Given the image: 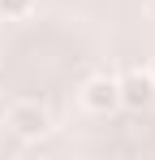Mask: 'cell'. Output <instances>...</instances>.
Here are the masks:
<instances>
[{"label": "cell", "instance_id": "1", "mask_svg": "<svg viewBox=\"0 0 155 160\" xmlns=\"http://www.w3.org/2000/svg\"><path fill=\"white\" fill-rule=\"evenodd\" d=\"M4 126L26 138V143H39V138H48L52 134V112L39 100H13V104L4 108Z\"/></svg>", "mask_w": 155, "mask_h": 160}, {"label": "cell", "instance_id": "2", "mask_svg": "<svg viewBox=\"0 0 155 160\" xmlns=\"http://www.w3.org/2000/svg\"><path fill=\"white\" fill-rule=\"evenodd\" d=\"M78 100L86 112H95V117H108V112H116L121 108V91H116V78L112 74H95V78L82 82V91H78Z\"/></svg>", "mask_w": 155, "mask_h": 160}, {"label": "cell", "instance_id": "3", "mask_svg": "<svg viewBox=\"0 0 155 160\" xmlns=\"http://www.w3.org/2000/svg\"><path fill=\"white\" fill-rule=\"evenodd\" d=\"M116 91H121V108H129V112H142V108L155 104V82H151L147 69L121 74V78H116Z\"/></svg>", "mask_w": 155, "mask_h": 160}, {"label": "cell", "instance_id": "4", "mask_svg": "<svg viewBox=\"0 0 155 160\" xmlns=\"http://www.w3.org/2000/svg\"><path fill=\"white\" fill-rule=\"evenodd\" d=\"M35 13V0H0V18L4 22H22Z\"/></svg>", "mask_w": 155, "mask_h": 160}, {"label": "cell", "instance_id": "5", "mask_svg": "<svg viewBox=\"0 0 155 160\" xmlns=\"http://www.w3.org/2000/svg\"><path fill=\"white\" fill-rule=\"evenodd\" d=\"M147 18H151V22H155V0H147Z\"/></svg>", "mask_w": 155, "mask_h": 160}, {"label": "cell", "instance_id": "6", "mask_svg": "<svg viewBox=\"0 0 155 160\" xmlns=\"http://www.w3.org/2000/svg\"><path fill=\"white\" fill-rule=\"evenodd\" d=\"M147 74H151V82H155V56H151V61H147Z\"/></svg>", "mask_w": 155, "mask_h": 160}]
</instances>
